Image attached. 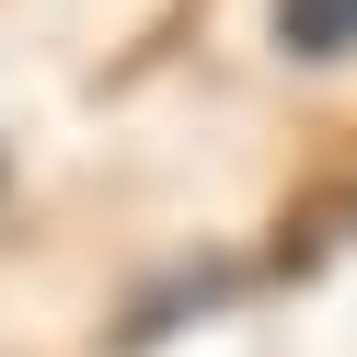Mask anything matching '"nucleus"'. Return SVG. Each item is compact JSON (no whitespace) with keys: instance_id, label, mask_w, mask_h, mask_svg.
<instances>
[{"instance_id":"obj_1","label":"nucleus","mask_w":357,"mask_h":357,"mask_svg":"<svg viewBox=\"0 0 357 357\" xmlns=\"http://www.w3.org/2000/svg\"><path fill=\"white\" fill-rule=\"evenodd\" d=\"M277 47L288 58H346L357 47V0H277Z\"/></svg>"}]
</instances>
